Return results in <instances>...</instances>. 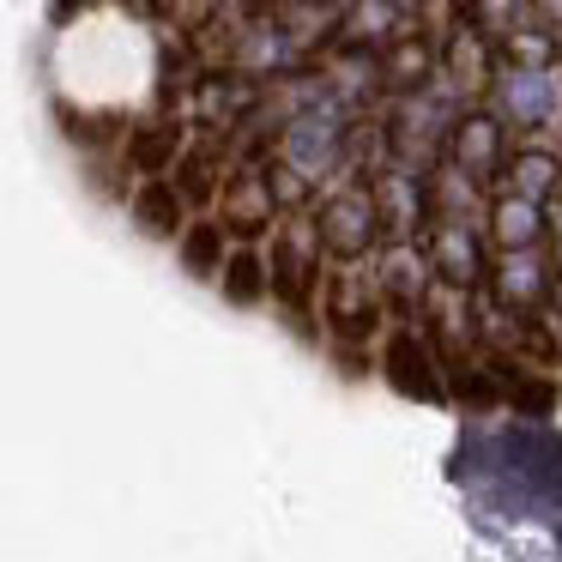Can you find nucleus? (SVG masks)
<instances>
[{"label":"nucleus","instance_id":"22","mask_svg":"<svg viewBox=\"0 0 562 562\" xmlns=\"http://www.w3.org/2000/svg\"><path fill=\"white\" fill-rule=\"evenodd\" d=\"M86 7H91V0H55L49 13H55V25H67V19H74V13H86Z\"/></svg>","mask_w":562,"mask_h":562},{"label":"nucleus","instance_id":"9","mask_svg":"<svg viewBox=\"0 0 562 562\" xmlns=\"http://www.w3.org/2000/svg\"><path fill=\"white\" fill-rule=\"evenodd\" d=\"M429 260H436L441 284H453V291L477 284V272H484V260H477V224L436 218V231H429Z\"/></svg>","mask_w":562,"mask_h":562},{"label":"nucleus","instance_id":"2","mask_svg":"<svg viewBox=\"0 0 562 562\" xmlns=\"http://www.w3.org/2000/svg\"><path fill=\"white\" fill-rule=\"evenodd\" d=\"M315 224H321L327 255L357 260V255H369L375 236H381V206H375V194H369V182H345V188H333V194L321 200Z\"/></svg>","mask_w":562,"mask_h":562},{"label":"nucleus","instance_id":"16","mask_svg":"<svg viewBox=\"0 0 562 562\" xmlns=\"http://www.w3.org/2000/svg\"><path fill=\"white\" fill-rule=\"evenodd\" d=\"M224 231H231L224 218H194L182 236H176L182 267L194 272V279H218V272H224V260H231V255H224Z\"/></svg>","mask_w":562,"mask_h":562},{"label":"nucleus","instance_id":"1","mask_svg":"<svg viewBox=\"0 0 562 562\" xmlns=\"http://www.w3.org/2000/svg\"><path fill=\"white\" fill-rule=\"evenodd\" d=\"M490 103L508 127L520 134H544V127L562 122V79L557 67H538V61H508L490 86Z\"/></svg>","mask_w":562,"mask_h":562},{"label":"nucleus","instance_id":"20","mask_svg":"<svg viewBox=\"0 0 562 562\" xmlns=\"http://www.w3.org/2000/svg\"><path fill=\"white\" fill-rule=\"evenodd\" d=\"M158 19H170V25H188V19H200V0H146Z\"/></svg>","mask_w":562,"mask_h":562},{"label":"nucleus","instance_id":"21","mask_svg":"<svg viewBox=\"0 0 562 562\" xmlns=\"http://www.w3.org/2000/svg\"><path fill=\"white\" fill-rule=\"evenodd\" d=\"M532 13H538V25L562 31V0H532Z\"/></svg>","mask_w":562,"mask_h":562},{"label":"nucleus","instance_id":"17","mask_svg":"<svg viewBox=\"0 0 562 562\" xmlns=\"http://www.w3.org/2000/svg\"><path fill=\"white\" fill-rule=\"evenodd\" d=\"M267 291H272L267 255H260V248H236V255L224 260V296H231V303H260Z\"/></svg>","mask_w":562,"mask_h":562},{"label":"nucleus","instance_id":"10","mask_svg":"<svg viewBox=\"0 0 562 562\" xmlns=\"http://www.w3.org/2000/svg\"><path fill=\"white\" fill-rule=\"evenodd\" d=\"M134 224L146 236H182L188 231V194L170 176H146L134 188Z\"/></svg>","mask_w":562,"mask_h":562},{"label":"nucleus","instance_id":"14","mask_svg":"<svg viewBox=\"0 0 562 562\" xmlns=\"http://www.w3.org/2000/svg\"><path fill=\"white\" fill-rule=\"evenodd\" d=\"M502 176H508L514 194H526V200H550V194L562 188V151H550V146H520V151H508Z\"/></svg>","mask_w":562,"mask_h":562},{"label":"nucleus","instance_id":"3","mask_svg":"<svg viewBox=\"0 0 562 562\" xmlns=\"http://www.w3.org/2000/svg\"><path fill=\"white\" fill-rule=\"evenodd\" d=\"M369 194H375V206H381V231L387 236H412L417 224H424V212L436 206V200H429V176L405 170V164H381V170L369 176Z\"/></svg>","mask_w":562,"mask_h":562},{"label":"nucleus","instance_id":"13","mask_svg":"<svg viewBox=\"0 0 562 562\" xmlns=\"http://www.w3.org/2000/svg\"><path fill=\"white\" fill-rule=\"evenodd\" d=\"M490 236H496V248H538V236H544V200H526L508 188L490 206Z\"/></svg>","mask_w":562,"mask_h":562},{"label":"nucleus","instance_id":"19","mask_svg":"<svg viewBox=\"0 0 562 562\" xmlns=\"http://www.w3.org/2000/svg\"><path fill=\"white\" fill-rule=\"evenodd\" d=\"M477 7V25L484 31H514L520 25V7H532V0H472Z\"/></svg>","mask_w":562,"mask_h":562},{"label":"nucleus","instance_id":"23","mask_svg":"<svg viewBox=\"0 0 562 562\" xmlns=\"http://www.w3.org/2000/svg\"><path fill=\"white\" fill-rule=\"evenodd\" d=\"M400 7H424V0H400Z\"/></svg>","mask_w":562,"mask_h":562},{"label":"nucleus","instance_id":"15","mask_svg":"<svg viewBox=\"0 0 562 562\" xmlns=\"http://www.w3.org/2000/svg\"><path fill=\"white\" fill-rule=\"evenodd\" d=\"M127 164L139 176H164L170 164H182V122H146L127 134Z\"/></svg>","mask_w":562,"mask_h":562},{"label":"nucleus","instance_id":"6","mask_svg":"<svg viewBox=\"0 0 562 562\" xmlns=\"http://www.w3.org/2000/svg\"><path fill=\"white\" fill-rule=\"evenodd\" d=\"M441 74L472 98V91H490L496 86V49H490V31L484 25H453L448 43H441Z\"/></svg>","mask_w":562,"mask_h":562},{"label":"nucleus","instance_id":"12","mask_svg":"<svg viewBox=\"0 0 562 562\" xmlns=\"http://www.w3.org/2000/svg\"><path fill=\"white\" fill-rule=\"evenodd\" d=\"M550 291V272L544 260H538V248H502V267H496V296L514 308V315H526V308H538Z\"/></svg>","mask_w":562,"mask_h":562},{"label":"nucleus","instance_id":"24","mask_svg":"<svg viewBox=\"0 0 562 562\" xmlns=\"http://www.w3.org/2000/svg\"><path fill=\"white\" fill-rule=\"evenodd\" d=\"M557 255H562V231H557Z\"/></svg>","mask_w":562,"mask_h":562},{"label":"nucleus","instance_id":"5","mask_svg":"<svg viewBox=\"0 0 562 562\" xmlns=\"http://www.w3.org/2000/svg\"><path fill=\"white\" fill-rule=\"evenodd\" d=\"M381 369H387V381L405 393V400H441V375H436V351H429L424 333L400 327L387 339V357H381Z\"/></svg>","mask_w":562,"mask_h":562},{"label":"nucleus","instance_id":"18","mask_svg":"<svg viewBox=\"0 0 562 562\" xmlns=\"http://www.w3.org/2000/svg\"><path fill=\"white\" fill-rule=\"evenodd\" d=\"M212 170H218V158H212V146H194V151H182V164H176V176H182V194H188V200H212V194H218V182H212Z\"/></svg>","mask_w":562,"mask_h":562},{"label":"nucleus","instance_id":"8","mask_svg":"<svg viewBox=\"0 0 562 562\" xmlns=\"http://www.w3.org/2000/svg\"><path fill=\"white\" fill-rule=\"evenodd\" d=\"M272 212H279V194H272L267 170H236L231 182H224V224H231L236 236L272 231Z\"/></svg>","mask_w":562,"mask_h":562},{"label":"nucleus","instance_id":"7","mask_svg":"<svg viewBox=\"0 0 562 562\" xmlns=\"http://www.w3.org/2000/svg\"><path fill=\"white\" fill-rule=\"evenodd\" d=\"M381 284L363 279V272H339V279L327 284V321L333 333H345V339H363V333H375V315H381Z\"/></svg>","mask_w":562,"mask_h":562},{"label":"nucleus","instance_id":"11","mask_svg":"<svg viewBox=\"0 0 562 562\" xmlns=\"http://www.w3.org/2000/svg\"><path fill=\"white\" fill-rule=\"evenodd\" d=\"M436 272V260L429 255H417L412 248V236H393V248L381 255V272H375V284H381V296H387L393 308H412L417 296H424V279Z\"/></svg>","mask_w":562,"mask_h":562},{"label":"nucleus","instance_id":"4","mask_svg":"<svg viewBox=\"0 0 562 562\" xmlns=\"http://www.w3.org/2000/svg\"><path fill=\"white\" fill-rule=\"evenodd\" d=\"M448 151L472 182H490V176H502V164H508V122L490 115V110H465L460 127H453V139H448Z\"/></svg>","mask_w":562,"mask_h":562}]
</instances>
